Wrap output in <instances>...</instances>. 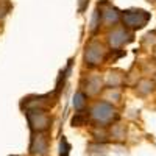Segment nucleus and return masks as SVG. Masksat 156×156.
<instances>
[{"label":"nucleus","instance_id":"f257e3e1","mask_svg":"<svg viewBox=\"0 0 156 156\" xmlns=\"http://www.w3.org/2000/svg\"><path fill=\"white\" fill-rule=\"evenodd\" d=\"M90 119L97 126H108L117 119V109L108 101H97L90 109Z\"/></svg>","mask_w":156,"mask_h":156},{"label":"nucleus","instance_id":"f03ea898","mask_svg":"<svg viewBox=\"0 0 156 156\" xmlns=\"http://www.w3.org/2000/svg\"><path fill=\"white\" fill-rule=\"evenodd\" d=\"M25 115L33 133H44L51 125V117L45 112V109H30L25 111Z\"/></svg>","mask_w":156,"mask_h":156},{"label":"nucleus","instance_id":"7ed1b4c3","mask_svg":"<svg viewBox=\"0 0 156 156\" xmlns=\"http://www.w3.org/2000/svg\"><path fill=\"white\" fill-rule=\"evenodd\" d=\"M106 56V50L103 47V44L92 41L86 45V51H84V62L86 66L94 67V66H100Z\"/></svg>","mask_w":156,"mask_h":156},{"label":"nucleus","instance_id":"20e7f679","mask_svg":"<svg viewBox=\"0 0 156 156\" xmlns=\"http://www.w3.org/2000/svg\"><path fill=\"white\" fill-rule=\"evenodd\" d=\"M123 23L129 28H142L144 25L148 22L150 14L144 9H128L123 11Z\"/></svg>","mask_w":156,"mask_h":156},{"label":"nucleus","instance_id":"39448f33","mask_svg":"<svg viewBox=\"0 0 156 156\" xmlns=\"http://www.w3.org/2000/svg\"><path fill=\"white\" fill-rule=\"evenodd\" d=\"M30 154L31 156H47L48 154V136L45 133H31Z\"/></svg>","mask_w":156,"mask_h":156},{"label":"nucleus","instance_id":"423d86ee","mask_svg":"<svg viewBox=\"0 0 156 156\" xmlns=\"http://www.w3.org/2000/svg\"><path fill=\"white\" fill-rule=\"evenodd\" d=\"M48 98H51L50 94L47 95H30L27 98L22 100V108L25 106V109H47L48 106H51L55 101H50Z\"/></svg>","mask_w":156,"mask_h":156},{"label":"nucleus","instance_id":"0eeeda50","mask_svg":"<svg viewBox=\"0 0 156 156\" xmlns=\"http://www.w3.org/2000/svg\"><path fill=\"white\" fill-rule=\"evenodd\" d=\"M126 37H131V36H128V33L123 30V28H114L109 34H108V42L112 48H119L122 47L125 42H128L129 39Z\"/></svg>","mask_w":156,"mask_h":156},{"label":"nucleus","instance_id":"6e6552de","mask_svg":"<svg viewBox=\"0 0 156 156\" xmlns=\"http://www.w3.org/2000/svg\"><path fill=\"white\" fill-rule=\"evenodd\" d=\"M101 87H103V81H101V78L97 75V73H94V75H90L87 80H86V92L89 94V95H97L100 90H101Z\"/></svg>","mask_w":156,"mask_h":156},{"label":"nucleus","instance_id":"1a4fd4ad","mask_svg":"<svg viewBox=\"0 0 156 156\" xmlns=\"http://www.w3.org/2000/svg\"><path fill=\"white\" fill-rule=\"evenodd\" d=\"M87 156H106L108 154V147L100 142H90L86 147Z\"/></svg>","mask_w":156,"mask_h":156},{"label":"nucleus","instance_id":"9d476101","mask_svg":"<svg viewBox=\"0 0 156 156\" xmlns=\"http://www.w3.org/2000/svg\"><path fill=\"white\" fill-rule=\"evenodd\" d=\"M101 17H103V22H105L106 27H111L112 23H115L117 20H119L120 14L117 12V9H115V8H112V6H106L105 9H103Z\"/></svg>","mask_w":156,"mask_h":156},{"label":"nucleus","instance_id":"9b49d317","mask_svg":"<svg viewBox=\"0 0 156 156\" xmlns=\"http://www.w3.org/2000/svg\"><path fill=\"white\" fill-rule=\"evenodd\" d=\"M109 139L115 140V142H120L125 139V126L122 123H114L109 128Z\"/></svg>","mask_w":156,"mask_h":156},{"label":"nucleus","instance_id":"f8f14e48","mask_svg":"<svg viewBox=\"0 0 156 156\" xmlns=\"http://www.w3.org/2000/svg\"><path fill=\"white\" fill-rule=\"evenodd\" d=\"M86 105H87V97H86V94L84 92H76L75 95H73V108L76 109V111H84V108H86Z\"/></svg>","mask_w":156,"mask_h":156},{"label":"nucleus","instance_id":"ddd939ff","mask_svg":"<svg viewBox=\"0 0 156 156\" xmlns=\"http://www.w3.org/2000/svg\"><path fill=\"white\" fill-rule=\"evenodd\" d=\"M92 136L95 137V142L105 144V140L109 139V131H106L105 126H97V128L92 129Z\"/></svg>","mask_w":156,"mask_h":156},{"label":"nucleus","instance_id":"4468645a","mask_svg":"<svg viewBox=\"0 0 156 156\" xmlns=\"http://www.w3.org/2000/svg\"><path fill=\"white\" fill-rule=\"evenodd\" d=\"M117 75H119V72H117V70H114V72L109 70V72L106 73V84H108L109 87H117V86L122 83V78H119Z\"/></svg>","mask_w":156,"mask_h":156},{"label":"nucleus","instance_id":"2eb2a0df","mask_svg":"<svg viewBox=\"0 0 156 156\" xmlns=\"http://www.w3.org/2000/svg\"><path fill=\"white\" fill-rule=\"evenodd\" d=\"M86 122H87V115H84L83 111H78V112H75L70 123H72V126H83V125H86Z\"/></svg>","mask_w":156,"mask_h":156},{"label":"nucleus","instance_id":"dca6fc26","mask_svg":"<svg viewBox=\"0 0 156 156\" xmlns=\"http://www.w3.org/2000/svg\"><path fill=\"white\" fill-rule=\"evenodd\" d=\"M100 20H101V14H100L98 8H95V9H94V12H92V19H90V25H89L90 31H95V30L98 28Z\"/></svg>","mask_w":156,"mask_h":156},{"label":"nucleus","instance_id":"f3484780","mask_svg":"<svg viewBox=\"0 0 156 156\" xmlns=\"http://www.w3.org/2000/svg\"><path fill=\"white\" fill-rule=\"evenodd\" d=\"M69 153H70V145H69L66 136H62L59 142V156H69Z\"/></svg>","mask_w":156,"mask_h":156},{"label":"nucleus","instance_id":"a211bd4d","mask_svg":"<svg viewBox=\"0 0 156 156\" xmlns=\"http://www.w3.org/2000/svg\"><path fill=\"white\" fill-rule=\"evenodd\" d=\"M8 11H9V3L6 0H2V2H0V19H3Z\"/></svg>","mask_w":156,"mask_h":156},{"label":"nucleus","instance_id":"6ab92c4d","mask_svg":"<svg viewBox=\"0 0 156 156\" xmlns=\"http://www.w3.org/2000/svg\"><path fill=\"white\" fill-rule=\"evenodd\" d=\"M100 2H106V0H100Z\"/></svg>","mask_w":156,"mask_h":156}]
</instances>
